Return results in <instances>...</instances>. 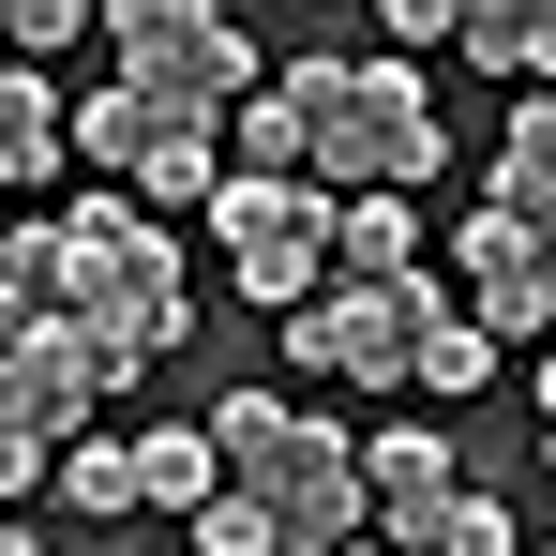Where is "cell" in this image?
Returning <instances> with one entry per match:
<instances>
[{
  "instance_id": "cell-25",
  "label": "cell",
  "mask_w": 556,
  "mask_h": 556,
  "mask_svg": "<svg viewBox=\"0 0 556 556\" xmlns=\"http://www.w3.org/2000/svg\"><path fill=\"white\" fill-rule=\"evenodd\" d=\"M346 556H376V542H346Z\"/></svg>"
},
{
  "instance_id": "cell-18",
  "label": "cell",
  "mask_w": 556,
  "mask_h": 556,
  "mask_svg": "<svg viewBox=\"0 0 556 556\" xmlns=\"http://www.w3.org/2000/svg\"><path fill=\"white\" fill-rule=\"evenodd\" d=\"M195 556H271V511H256V496H211V511H195Z\"/></svg>"
},
{
  "instance_id": "cell-15",
  "label": "cell",
  "mask_w": 556,
  "mask_h": 556,
  "mask_svg": "<svg viewBox=\"0 0 556 556\" xmlns=\"http://www.w3.org/2000/svg\"><path fill=\"white\" fill-rule=\"evenodd\" d=\"M481 376H496V346H481V316L437 286V316H421V391H481Z\"/></svg>"
},
{
  "instance_id": "cell-21",
  "label": "cell",
  "mask_w": 556,
  "mask_h": 556,
  "mask_svg": "<svg viewBox=\"0 0 556 556\" xmlns=\"http://www.w3.org/2000/svg\"><path fill=\"white\" fill-rule=\"evenodd\" d=\"M527 76H556V15H542V46H527Z\"/></svg>"
},
{
  "instance_id": "cell-8",
  "label": "cell",
  "mask_w": 556,
  "mask_h": 556,
  "mask_svg": "<svg viewBox=\"0 0 556 556\" xmlns=\"http://www.w3.org/2000/svg\"><path fill=\"white\" fill-rule=\"evenodd\" d=\"M466 316H481V346H542L556 331V226L542 211H481L466 226Z\"/></svg>"
},
{
  "instance_id": "cell-16",
  "label": "cell",
  "mask_w": 556,
  "mask_h": 556,
  "mask_svg": "<svg viewBox=\"0 0 556 556\" xmlns=\"http://www.w3.org/2000/svg\"><path fill=\"white\" fill-rule=\"evenodd\" d=\"M136 466H151V511H211V496H226L211 437H136Z\"/></svg>"
},
{
  "instance_id": "cell-9",
  "label": "cell",
  "mask_w": 556,
  "mask_h": 556,
  "mask_svg": "<svg viewBox=\"0 0 556 556\" xmlns=\"http://www.w3.org/2000/svg\"><path fill=\"white\" fill-rule=\"evenodd\" d=\"M211 195H226V136L166 121V136H151V166H136V211H151V226H211Z\"/></svg>"
},
{
  "instance_id": "cell-4",
  "label": "cell",
  "mask_w": 556,
  "mask_h": 556,
  "mask_svg": "<svg viewBox=\"0 0 556 556\" xmlns=\"http://www.w3.org/2000/svg\"><path fill=\"white\" fill-rule=\"evenodd\" d=\"M226 496L271 511V556H346V542H362V437L286 421V452L256 466V481H226Z\"/></svg>"
},
{
  "instance_id": "cell-6",
  "label": "cell",
  "mask_w": 556,
  "mask_h": 556,
  "mask_svg": "<svg viewBox=\"0 0 556 556\" xmlns=\"http://www.w3.org/2000/svg\"><path fill=\"white\" fill-rule=\"evenodd\" d=\"M211 226H226V256H241V301H271V316L316 301V256H331V195L316 181H226Z\"/></svg>"
},
{
  "instance_id": "cell-13",
  "label": "cell",
  "mask_w": 556,
  "mask_h": 556,
  "mask_svg": "<svg viewBox=\"0 0 556 556\" xmlns=\"http://www.w3.org/2000/svg\"><path fill=\"white\" fill-rule=\"evenodd\" d=\"M496 211H542L556 226V105H511V136H496Z\"/></svg>"
},
{
  "instance_id": "cell-19",
  "label": "cell",
  "mask_w": 556,
  "mask_h": 556,
  "mask_svg": "<svg viewBox=\"0 0 556 556\" xmlns=\"http://www.w3.org/2000/svg\"><path fill=\"white\" fill-rule=\"evenodd\" d=\"M437 556H511V511H496V496H452V527H437Z\"/></svg>"
},
{
  "instance_id": "cell-3",
  "label": "cell",
  "mask_w": 556,
  "mask_h": 556,
  "mask_svg": "<svg viewBox=\"0 0 556 556\" xmlns=\"http://www.w3.org/2000/svg\"><path fill=\"white\" fill-rule=\"evenodd\" d=\"M105 30H121V91H151L166 121H195V136H226V121L256 105V46H241L226 15H195V0H121Z\"/></svg>"
},
{
  "instance_id": "cell-14",
  "label": "cell",
  "mask_w": 556,
  "mask_h": 556,
  "mask_svg": "<svg viewBox=\"0 0 556 556\" xmlns=\"http://www.w3.org/2000/svg\"><path fill=\"white\" fill-rule=\"evenodd\" d=\"M151 136H166V105H151V91H91V105H76V151H91V166H121V181L151 166Z\"/></svg>"
},
{
  "instance_id": "cell-12",
  "label": "cell",
  "mask_w": 556,
  "mask_h": 556,
  "mask_svg": "<svg viewBox=\"0 0 556 556\" xmlns=\"http://www.w3.org/2000/svg\"><path fill=\"white\" fill-rule=\"evenodd\" d=\"M286 421H301V406H286V391H226V406H211V421H195V437H211V466H226V481H256V466L286 452Z\"/></svg>"
},
{
  "instance_id": "cell-22",
  "label": "cell",
  "mask_w": 556,
  "mask_h": 556,
  "mask_svg": "<svg viewBox=\"0 0 556 556\" xmlns=\"http://www.w3.org/2000/svg\"><path fill=\"white\" fill-rule=\"evenodd\" d=\"M0 556H46V542H30V527H0Z\"/></svg>"
},
{
  "instance_id": "cell-5",
  "label": "cell",
  "mask_w": 556,
  "mask_h": 556,
  "mask_svg": "<svg viewBox=\"0 0 556 556\" xmlns=\"http://www.w3.org/2000/svg\"><path fill=\"white\" fill-rule=\"evenodd\" d=\"M421 316H437V286H421V271H406V286H331V301H301V316H286V362L406 391V376H421Z\"/></svg>"
},
{
  "instance_id": "cell-10",
  "label": "cell",
  "mask_w": 556,
  "mask_h": 556,
  "mask_svg": "<svg viewBox=\"0 0 556 556\" xmlns=\"http://www.w3.org/2000/svg\"><path fill=\"white\" fill-rule=\"evenodd\" d=\"M331 256H346V286H406V271H421L406 195H346V211H331Z\"/></svg>"
},
{
  "instance_id": "cell-7",
  "label": "cell",
  "mask_w": 556,
  "mask_h": 556,
  "mask_svg": "<svg viewBox=\"0 0 556 556\" xmlns=\"http://www.w3.org/2000/svg\"><path fill=\"white\" fill-rule=\"evenodd\" d=\"M452 437H437V421H391V437H362V542L376 556H437V527H452Z\"/></svg>"
},
{
  "instance_id": "cell-17",
  "label": "cell",
  "mask_w": 556,
  "mask_h": 556,
  "mask_svg": "<svg viewBox=\"0 0 556 556\" xmlns=\"http://www.w3.org/2000/svg\"><path fill=\"white\" fill-rule=\"evenodd\" d=\"M452 46L481 61V76H527V46H542V15H527V0H481V15L452 30Z\"/></svg>"
},
{
  "instance_id": "cell-23",
  "label": "cell",
  "mask_w": 556,
  "mask_h": 556,
  "mask_svg": "<svg viewBox=\"0 0 556 556\" xmlns=\"http://www.w3.org/2000/svg\"><path fill=\"white\" fill-rule=\"evenodd\" d=\"M542 421H556V362H542Z\"/></svg>"
},
{
  "instance_id": "cell-11",
  "label": "cell",
  "mask_w": 556,
  "mask_h": 556,
  "mask_svg": "<svg viewBox=\"0 0 556 556\" xmlns=\"http://www.w3.org/2000/svg\"><path fill=\"white\" fill-rule=\"evenodd\" d=\"M46 481H61V511H151V466H136V437H76Z\"/></svg>"
},
{
  "instance_id": "cell-2",
  "label": "cell",
  "mask_w": 556,
  "mask_h": 556,
  "mask_svg": "<svg viewBox=\"0 0 556 556\" xmlns=\"http://www.w3.org/2000/svg\"><path fill=\"white\" fill-rule=\"evenodd\" d=\"M437 151H452V136H437L421 76H406V61H346L331 105H316V151H301V166H316V195L346 211V195H421Z\"/></svg>"
},
{
  "instance_id": "cell-1",
  "label": "cell",
  "mask_w": 556,
  "mask_h": 556,
  "mask_svg": "<svg viewBox=\"0 0 556 556\" xmlns=\"http://www.w3.org/2000/svg\"><path fill=\"white\" fill-rule=\"evenodd\" d=\"M46 316L91 331L105 391H136V376L195 331V301H181V226H151L136 195H76V211L46 226Z\"/></svg>"
},
{
  "instance_id": "cell-20",
  "label": "cell",
  "mask_w": 556,
  "mask_h": 556,
  "mask_svg": "<svg viewBox=\"0 0 556 556\" xmlns=\"http://www.w3.org/2000/svg\"><path fill=\"white\" fill-rule=\"evenodd\" d=\"M30 331H46V301H30V286H0V362H15Z\"/></svg>"
},
{
  "instance_id": "cell-24",
  "label": "cell",
  "mask_w": 556,
  "mask_h": 556,
  "mask_svg": "<svg viewBox=\"0 0 556 556\" xmlns=\"http://www.w3.org/2000/svg\"><path fill=\"white\" fill-rule=\"evenodd\" d=\"M542 466H556V421H542Z\"/></svg>"
}]
</instances>
